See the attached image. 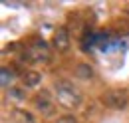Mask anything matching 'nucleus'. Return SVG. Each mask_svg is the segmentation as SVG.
<instances>
[{
	"mask_svg": "<svg viewBox=\"0 0 129 123\" xmlns=\"http://www.w3.org/2000/svg\"><path fill=\"white\" fill-rule=\"evenodd\" d=\"M50 48L48 44L44 42V40H34L30 48H28V52H26V58L28 61H32V64H44V61H50Z\"/></svg>",
	"mask_w": 129,
	"mask_h": 123,
	"instance_id": "7ed1b4c3",
	"label": "nucleus"
},
{
	"mask_svg": "<svg viewBox=\"0 0 129 123\" xmlns=\"http://www.w3.org/2000/svg\"><path fill=\"white\" fill-rule=\"evenodd\" d=\"M52 44H54V48L58 52H68V48H70V34H68V30L66 28H58L54 32Z\"/></svg>",
	"mask_w": 129,
	"mask_h": 123,
	"instance_id": "20e7f679",
	"label": "nucleus"
},
{
	"mask_svg": "<svg viewBox=\"0 0 129 123\" xmlns=\"http://www.w3.org/2000/svg\"><path fill=\"white\" fill-rule=\"evenodd\" d=\"M12 119L16 123H34V117L28 111H22V109H14L12 111Z\"/></svg>",
	"mask_w": 129,
	"mask_h": 123,
	"instance_id": "0eeeda50",
	"label": "nucleus"
},
{
	"mask_svg": "<svg viewBox=\"0 0 129 123\" xmlns=\"http://www.w3.org/2000/svg\"><path fill=\"white\" fill-rule=\"evenodd\" d=\"M34 103H36V107L40 109L42 113H52L54 111V99L50 97L48 91H42L36 95V99H34Z\"/></svg>",
	"mask_w": 129,
	"mask_h": 123,
	"instance_id": "39448f33",
	"label": "nucleus"
},
{
	"mask_svg": "<svg viewBox=\"0 0 129 123\" xmlns=\"http://www.w3.org/2000/svg\"><path fill=\"white\" fill-rule=\"evenodd\" d=\"M101 103L109 109H125L129 103L127 89H109L101 95Z\"/></svg>",
	"mask_w": 129,
	"mask_h": 123,
	"instance_id": "f03ea898",
	"label": "nucleus"
},
{
	"mask_svg": "<svg viewBox=\"0 0 129 123\" xmlns=\"http://www.w3.org/2000/svg\"><path fill=\"white\" fill-rule=\"evenodd\" d=\"M76 76L81 77V79H89V77L93 76V70H91L89 64H78L76 66Z\"/></svg>",
	"mask_w": 129,
	"mask_h": 123,
	"instance_id": "6e6552de",
	"label": "nucleus"
},
{
	"mask_svg": "<svg viewBox=\"0 0 129 123\" xmlns=\"http://www.w3.org/2000/svg\"><path fill=\"white\" fill-rule=\"evenodd\" d=\"M22 81H24V87H36L40 81H42V76L38 72H26L22 76Z\"/></svg>",
	"mask_w": 129,
	"mask_h": 123,
	"instance_id": "423d86ee",
	"label": "nucleus"
},
{
	"mask_svg": "<svg viewBox=\"0 0 129 123\" xmlns=\"http://www.w3.org/2000/svg\"><path fill=\"white\" fill-rule=\"evenodd\" d=\"M54 91H56V101L66 109H76V107H80L81 101H83V95H81L80 87H76L68 79H58L54 83Z\"/></svg>",
	"mask_w": 129,
	"mask_h": 123,
	"instance_id": "f257e3e1",
	"label": "nucleus"
},
{
	"mask_svg": "<svg viewBox=\"0 0 129 123\" xmlns=\"http://www.w3.org/2000/svg\"><path fill=\"white\" fill-rule=\"evenodd\" d=\"M10 95H14L18 99H24V91H20V89H10V91H8V97H10Z\"/></svg>",
	"mask_w": 129,
	"mask_h": 123,
	"instance_id": "9d476101",
	"label": "nucleus"
},
{
	"mask_svg": "<svg viewBox=\"0 0 129 123\" xmlns=\"http://www.w3.org/2000/svg\"><path fill=\"white\" fill-rule=\"evenodd\" d=\"M56 123H78V119H76L74 115H64V117H60Z\"/></svg>",
	"mask_w": 129,
	"mask_h": 123,
	"instance_id": "1a4fd4ad",
	"label": "nucleus"
}]
</instances>
